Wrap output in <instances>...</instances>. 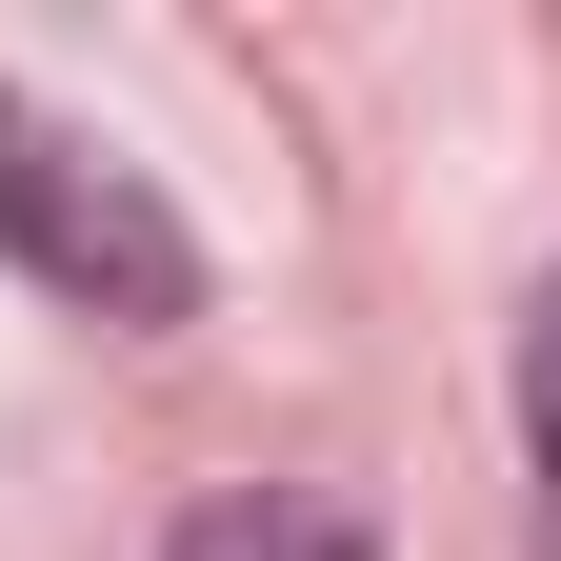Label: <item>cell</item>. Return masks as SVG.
<instances>
[{
  "mask_svg": "<svg viewBox=\"0 0 561 561\" xmlns=\"http://www.w3.org/2000/svg\"><path fill=\"white\" fill-rule=\"evenodd\" d=\"M0 261L60 280V301H101V321H181L201 301V241L161 221V181L101 161L81 121H41L21 81H0Z\"/></svg>",
  "mask_w": 561,
  "mask_h": 561,
  "instance_id": "6da1fadb",
  "label": "cell"
},
{
  "mask_svg": "<svg viewBox=\"0 0 561 561\" xmlns=\"http://www.w3.org/2000/svg\"><path fill=\"white\" fill-rule=\"evenodd\" d=\"M181 561H362V541H341V502H280V481H261V502H201Z\"/></svg>",
  "mask_w": 561,
  "mask_h": 561,
  "instance_id": "7a4b0ae2",
  "label": "cell"
},
{
  "mask_svg": "<svg viewBox=\"0 0 561 561\" xmlns=\"http://www.w3.org/2000/svg\"><path fill=\"white\" fill-rule=\"evenodd\" d=\"M522 461H541V561H561V280L522 301Z\"/></svg>",
  "mask_w": 561,
  "mask_h": 561,
  "instance_id": "3957f363",
  "label": "cell"
}]
</instances>
